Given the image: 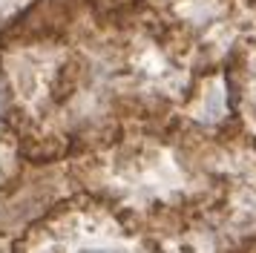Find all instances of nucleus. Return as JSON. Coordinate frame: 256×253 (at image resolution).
<instances>
[{"mask_svg":"<svg viewBox=\"0 0 256 253\" xmlns=\"http://www.w3.org/2000/svg\"><path fill=\"white\" fill-rule=\"evenodd\" d=\"M24 167V156L14 138L12 121H9V101H6V86L0 78V190L14 182V176Z\"/></svg>","mask_w":256,"mask_h":253,"instance_id":"obj_1","label":"nucleus"},{"mask_svg":"<svg viewBox=\"0 0 256 253\" xmlns=\"http://www.w3.org/2000/svg\"><path fill=\"white\" fill-rule=\"evenodd\" d=\"M32 3H35V0H0V32L9 29Z\"/></svg>","mask_w":256,"mask_h":253,"instance_id":"obj_2","label":"nucleus"},{"mask_svg":"<svg viewBox=\"0 0 256 253\" xmlns=\"http://www.w3.org/2000/svg\"><path fill=\"white\" fill-rule=\"evenodd\" d=\"M0 253H14V242L6 233H0Z\"/></svg>","mask_w":256,"mask_h":253,"instance_id":"obj_3","label":"nucleus"}]
</instances>
